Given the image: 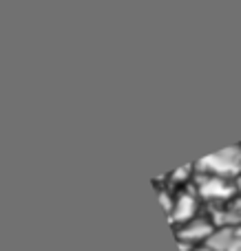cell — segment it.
<instances>
[{
  "label": "cell",
  "mask_w": 241,
  "mask_h": 251,
  "mask_svg": "<svg viewBox=\"0 0 241 251\" xmlns=\"http://www.w3.org/2000/svg\"><path fill=\"white\" fill-rule=\"evenodd\" d=\"M228 251H241V225L235 227V236H233V240H230Z\"/></svg>",
  "instance_id": "obj_5"
},
{
  "label": "cell",
  "mask_w": 241,
  "mask_h": 251,
  "mask_svg": "<svg viewBox=\"0 0 241 251\" xmlns=\"http://www.w3.org/2000/svg\"><path fill=\"white\" fill-rule=\"evenodd\" d=\"M215 231V225H212L208 218L204 216H195L190 218L188 223L177 229V238H180V247H188V245H206V240L211 238V234Z\"/></svg>",
  "instance_id": "obj_3"
},
{
  "label": "cell",
  "mask_w": 241,
  "mask_h": 251,
  "mask_svg": "<svg viewBox=\"0 0 241 251\" xmlns=\"http://www.w3.org/2000/svg\"><path fill=\"white\" fill-rule=\"evenodd\" d=\"M230 205H233V207H235V212H237L239 216H241V196H239L237 201H233V203H230Z\"/></svg>",
  "instance_id": "obj_6"
},
{
  "label": "cell",
  "mask_w": 241,
  "mask_h": 251,
  "mask_svg": "<svg viewBox=\"0 0 241 251\" xmlns=\"http://www.w3.org/2000/svg\"><path fill=\"white\" fill-rule=\"evenodd\" d=\"M235 187H237V192H239V194H241V174H239V176H237V178H235Z\"/></svg>",
  "instance_id": "obj_7"
},
{
  "label": "cell",
  "mask_w": 241,
  "mask_h": 251,
  "mask_svg": "<svg viewBox=\"0 0 241 251\" xmlns=\"http://www.w3.org/2000/svg\"><path fill=\"white\" fill-rule=\"evenodd\" d=\"M197 172L217 174L224 178H237L241 174V146H230L215 154L204 156L199 163H195Z\"/></svg>",
  "instance_id": "obj_1"
},
{
  "label": "cell",
  "mask_w": 241,
  "mask_h": 251,
  "mask_svg": "<svg viewBox=\"0 0 241 251\" xmlns=\"http://www.w3.org/2000/svg\"><path fill=\"white\" fill-rule=\"evenodd\" d=\"M197 207H199V194H195V192H180L175 196V203H173V209L168 216H171V221L175 225H184L190 218L197 216Z\"/></svg>",
  "instance_id": "obj_4"
},
{
  "label": "cell",
  "mask_w": 241,
  "mask_h": 251,
  "mask_svg": "<svg viewBox=\"0 0 241 251\" xmlns=\"http://www.w3.org/2000/svg\"><path fill=\"white\" fill-rule=\"evenodd\" d=\"M195 251H215V249H211V247H208V245H202V247H197Z\"/></svg>",
  "instance_id": "obj_8"
},
{
  "label": "cell",
  "mask_w": 241,
  "mask_h": 251,
  "mask_svg": "<svg viewBox=\"0 0 241 251\" xmlns=\"http://www.w3.org/2000/svg\"><path fill=\"white\" fill-rule=\"evenodd\" d=\"M197 194L202 199L211 201V203H221V201L233 199V194L237 192L235 183H230V178L217 176V174H206L197 172Z\"/></svg>",
  "instance_id": "obj_2"
}]
</instances>
